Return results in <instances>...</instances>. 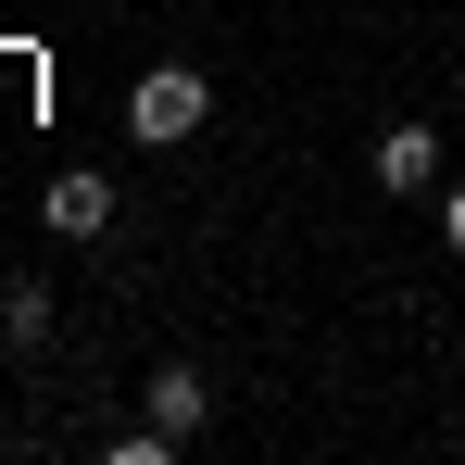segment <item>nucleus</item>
Masks as SVG:
<instances>
[{
	"mask_svg": "<svg viewBox=\"0 0 465 465\" xmlns=\"http://www.w3.org/2000/svg\"><path fill=\"white\" fill-rule=\"evenodd\" d=\"M38 214H51L64 239H101V227H114V176H51V202H38Z\"/></svg>",
	"mask_w": 465,
	"mask_h": 465,
	"instance_id": "3",
	"label": "nucleus"
},
{
	"mask_svg": "<svg viewBox=\"0 0 465 465\" xmlns=\"http://www.w3.org/2000/svg\"><path fill=\"white\" fill-rule=\"evenodd\" d=\"M202 114H214V88L189 76V64H152V76L126 88V126H139L152 152H176V139H202Z\"/></svg>",
	"mask_w": 465,
	"mask_h": 465,
	"instance_id": "1",
	"label": "nucleus"
},
{
	"mask_svg": "<svg viewBox=\"0 0 465 465\" xmlns=\"http://www.w3.org/2000/svg\"><path fill=\"white\" fill-rule=\"evenodd\" d=\"M0 340L38 352V340H51V290H13V302H0Z\"/></svg>",
	"mask_w": 465,
	"mask_h": 465,
	"instance_id": "5",
	"label": "nucleus"
},
{
	"mask_svg": "<svg viewBox=\"0 0 465 465\" xmlns=\"http://www.w3.org/2000/svg\"><path fill=\"white\" fill-rule=\"evenodd\" d=\"M202 415H214L202 365H163V378H152V428H163V440H202Z\"/></svg>",
	"mask_w": 465,
	"mask_h": 465,
	"instance_id": "4",
	"label": "nucleus"
},
{
	"mask_svg": "<svg viewBox=\"0 0 465 465\" xmlns=\"http://www.w3.org/2000/svg\"><path fill=\"white\" fill-rule=\"evenodd\" d=\"M440 239H453V252H465V189H453V202H440Z\"/></svg>",
	"mask_w": 465,
	"mask_h": 465,
	"instance_id": "6",
	"label": "nucleus"
},
{
	"mask_svg": "<svg viewBox=\"0 0 465 465\" xmlns=\"http://www.w3.org/2000/svg\"><path fill=\"white\" fill-rule=\"evenodd\" d=\"M428 176H440V126H415V114H402V126L378 139V189H390V202H415Z\"/></svg>",
	"mask_w": 465,
	"mask_h": 465,
	"instance_id": "2",
	"label": "nucleus"
}]
</instances>
